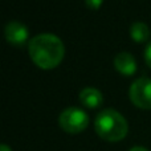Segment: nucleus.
Segmentation results:
<instances>
[{
	"label": "nucleus",
	"mask_w": 151,
	"mask_h": 151,
	"mask_svg": "<svg viewBox=\"0 0 151 151\" xmlns=\"http://www.w3.org/2000/svg\"><path fill=\"white\" fill-rule=\"evenodd\" d=\"M94 130L107 142H119L127 135L129 125L126 118L114 109L99 111L94 121Z\"/></svg>",
	"instance_id": "nucleus-2"
},
{
	"label": "nucleus",
	"mask_w": 151,
	"mask_h": 151,
	"mask_svg": "<svg viewBox=\"0 0 151 151\" xmlns=\"http://www.w3.org/2000/svg\"><path fill=\"white\" fill-rule=\"evenodd\" d=\"M145 61L151 68V41L146 45V49H145Z\"/></svg>",
	"instance_id": "nucleus-10"
},
{
	"label": "nucleus",
	"mask_w": 151,
	"mask_h": 151,
	"mask_svg": "<svg viewBox=\"0 0 151 151\" xmlns=\"http://www.w3.org/2000/svg\"><path fill=\"white\" fill-rule=\"evenodd\" d=\"M5 39L9 44L15 45V47H23L29 39V31L23 23L20 21H9L5 25L4 29Z\"/></svg>",
	"instance_id": "nucleus-5"
},
{
	"label": "nucleus",
	"mask_w": 151,
	"mask_h": 151,
	"mask_svg": "<svg viewBox=\"0 0 151 151\" xmlns=\"http://www.w3.org/2000/svg\"><path fill=\"white\" fill-rule=\"evenodd\" d=\"M80 101L89 109H97L104 104V96L96 88H83L80 91Z\"/></svg>",
	"instance_id": "nucleus-7"
},
{
	"label": "nucleus",
	"mask_w": 151,
	"mask_h": 151,
	"mask_svg": "<svg viewBox=\"0 0 151 151\" xmlns=\"http://www.w3.org/2000/svg\"><path fill=\"white\" fill-rule=\"evenodd\" d=\"M130 36L135 42H145L149 40L150 36V29L142 21H135L133 25L130 27Z\"/></svg>",
	"instance_id": "nucleus-8"
},
{
	"label": "nucleus",
	"mask_w": 151,
	"mask_h": 151,
	"mask_svg": "<svg viewBox=\"0 0 151 151\" xmlns=\"http://www.w3.org/2000/svg\"><path fill=\"white\" fill-rule=\"evenodd\" d=\"M58 125L66 133L78 134L88 127L89 117L82 109L72 106L61 111L58 117Z\"/></svg>",
	"instance_id": "nucleus-3"
},
{
	"label": "nucleus",
	"mask_w": 151,
	"mask_h": 151,
	"mask_svg": "<svg viewBox=\"0 0 151 151\" xmlns=\"http://www.w3.org/2000/svg\"><path fill=\"white\" fill-rule=\"evenodd\" d=\"M129 97L137 107L143 110L151 109V78L139 77L130 85Z\"/></svg>",
	"instance_id": "nucleus-4"
},
{
	"label": "nucleus",
	"mask_w": 151,
	"mask_h": 151,
	"mask_svg": "<svg viewBox=\"0 0 151 151\" xmlns=\"http://www.w3.org/2000/svg\"><path fill=\"white\" fill-rule=\"evenodd\" d=\"M129 151H149V150L145 149V147H142V146H134V147H131Z\"/></svg>",
	"instance_id": "nucleus-11"
},
{
	"label": "nucleus",
	"mask_w": 151,
	"mask_h": 151,
	"mask_svg": "<svg viewBox=\"0 0 151 151\" xmlns=\"http://www.w3.org/2000/svg\"><path fill=\"white\" fill-rule=\"evenodd\" d=\"M114 68L123 76H133L137 72L135 57L129 52H119L114 57Z\"/></svg>",
	"instance_id": "nucleus-6"
},
{
	"label": "nucleus",
	"mask_w": 151,
	"mask_h": 151,
	"mask_svg": "<svg viewBox=\"0 0 151 151\" xmlns=\"http://www.w3.org/2000/svg\"><path fill=\"white\" fill-rule=\"evenodd\" d=\"M31 60L41 69H53L60 65L65 56V45L53 33H40L28 42Z\"/></svg>",
	"instance_id": "nucleus-1"
},
{
	"label": "nucleus",
	"mask_w": 151,
	"mask_h": 151,
	"mask_svg": "<svg viewBox=\"0 0 151 151\" xmlns=\"http://www.w3.org/2000/svg\"><path fill=\"white\" fill-rule=\"evenodd\" d=\"M102 3H104V0H85V4L90 9H98L102 5Z\"/></svg>",
	"instance_id": "nucleus-9"
},
{
	"label": "nucleus",
	"mask_w": 151,
	"mask_h": 151,
	"mask_svg": "<svg viewBox=\"0 0 151 151\" xmlns=\"http://www.w3.org/2000/svg\"><path fill=\"white\" fill-rule=\"evenodd\" d=\"M1 151H12L7 145H1Z\"/></svg>",
	"instance_id": "nucleus-12"
}]
</instances>
